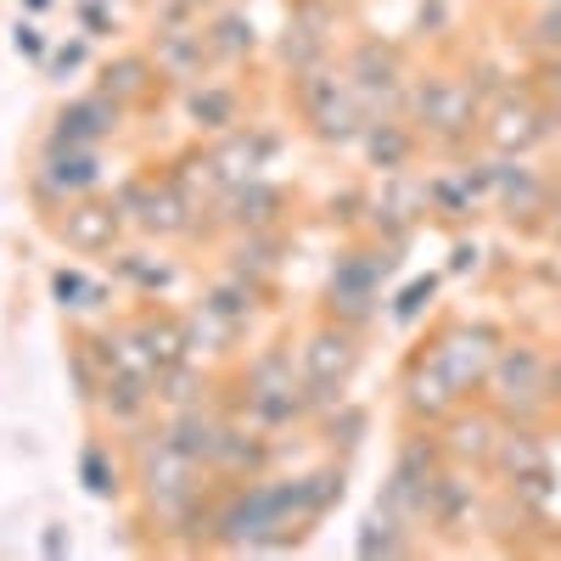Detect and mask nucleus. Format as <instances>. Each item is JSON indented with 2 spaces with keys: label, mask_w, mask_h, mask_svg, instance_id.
<instances>
[{
  "label": "nucleus",
  "mask_w": 561,
  "mask_h": 561,
  "mask_svg": "<svg viewBox=\"0 0 561 561\" xmlns=\"http://www.w3.org/2000/svg\"><path fill=\"white\" fill-rule=\"evenodd\" d=\"M18 51H23V57H39V51H45V39H39L34 23H18Z\"/></svg>",
  "instance_id": "43"
},
{
  "label": "nucleus",
  "mask_w": 561,
  "mask_h": 561,
  "mask_svg": "<svg viewBox=\"0 0 561 561\" xmlns=\"http://www.w3.org/2000/svg\"><path fill=\"white\" fill-rule=\"evenodd\" d=\"M169 180H174V192L192 203L197 214L214 203V197H225L230 185H225V174H219V163H214V152H185L174 169H169Z\"/></svg>",
  "instance_id": "24"
},
{
  "label": "nucleus",
  "mask_w": 561,
  "mask_h": 561,
  "mask_svg": "<svg viewBox=\"0 0 561 561\" xmlns=\"http://www.w3.org/2000/svg\"><path fill=\"white\" fill-rule=\"evenodd\" d=\"M404 118L415 124V135L438 140V147H460V140H472V129L483 124V102L466 79L433 73V79L404 84Z\"/></svg>",
  "instance_id": "1"
},
{
  "label": "nucleus",
  "mask_w": 561,
  "mask_h": 561,
  "mask_svg": "<svg viewBox=\"0 0 561 561\" xmlns=\"http://www.w3.org/2000/svg\"><path fill=\"white\" fill-rule=\"evenodd\" d=\"M51 293H57L62 309H96V304H102V287H90L79 270H57V275H51Z\"/></svg>",
  "instance_id": "37"
},
{
  "label": "nucleus",
  "mask_w": 561,
  "mask_h": 561,
  "mask_svg": "<svg viewBox=\"0 0 561 561\" xmlns=\"http://www.w3.org/2000/svg\"><path fill=\"white\" fill-rule=\"evenodd\" d=\"M79 472H84V489L96 494V500H113L118 494V466L107 460V449H84Z\"/></svg>",
  "instance_id": "38"
},
{
  "label": "nucleus",
  "mask_w": 561,
  "mask_h": 561,
  "mask_svg": "<svg viewBox=\"0 0 561 561\" xmlns=\"http://www.w3.org/2000/svg\"><path fill=\"white\" fill-rule=\"evenodd\" d=\"M214 472L219 478H259L264 466H270V444L259 438V433H248V427H219V444H214Z\"/></svg>",
  "instance_id": "20"
},
{
  "label": "nucleus",
  "mask_w": 561,
  "mask_h": 561,
  "mask_svg": "<svg viewBox=\"0 0 561 561\" xmlns=\"http://www.w3.org/2000/svg\"><path fill=\"white\" fill-rule=\"evenodd\" d=\"M135 332H140V343H147V354H152L158 370H169V365H180V359H192V332H185L180 314H140Z\"/></svg>",
  "instance_id": "25"
},
{
  "label": "nucleus",
  "mask_w": 561,
  "mask_h": 561,
  "mask_svg": "<svg viewBox=\"0 0 561 561\" xmlns=\"http://www.w3.org/2000/svg\"><path fill=\"white\" fill-rule=\"evenodd\" d=\"M466 517H472V483L444 466V472L427 483V523H438V528H460Z\"/></svg>",
  "instance_id": "29"
},
{
  "label": "nucleus",
  "mask_w": 561,
  "mask_h": 561,
  "mask_svg": "<svg viewBox=\"0 0 561 561\" xmlns=\"http://www.w3.org/2000/svg\"><path fill=\"white\" fill-rule=\"evenodd\" d=\"M528 45L550 62V57H561V7H545L539 18H534V28H528Z\"/></svg>",
  "instance_id": "39"
},
{
  "label": "nucleus",
  "mask_w": 561,
  "mask_h": 561,
  "mask_svg": "<svg viewBox=\"0 0 561 561\" xmlns=\"http://www.w3.org/2000/svg\"><path fill=\"white\" fill-rule=\"evenodd\" d=\"M152 393H158V399H163L169 410H192V404H203V377L192 370V359H180V365L158 370Z\"/></svg>",
  "instance_id": "34"
},
{
  "label": "nucleus",
  "mask_w": 561,
  "mask_h": 561,
  "mask_svg": "<svg viewBox=\"0 0 561 561\" xmlns=\"http://www.w3.org/2000/svg\"><path fill=\"white\" fill-rule=\"evenodd\" d=\"M124 118V102H113L107 90H96V96H79L57 113V129H51V147H96V140H107Z\"/></svg>",
  "instance_id": "12"
},
{
  "label": "nucleus",
  "mask_w": 561,
  "mask_h": 561,
  "mask_svg": "<svg viewBox=\"0 0 561 561\" xmlns=\"http://www.w3.org/2000/svg\"><path fill=\"white\" fill-rule=\"evenodd\" d=\"M483 135H489V147L500 158H528L545 135H556L550 129V102H539L523 84H511L505 96L483 113Z\"/></svg>",
  "instance_id": "9"
},
{
  "label": "nucleus",
  "mask_w": 561,
  "mask_h": 561,
  "mask_svg": "<svg viewBox=\"0 0 561 561\" xmlns=\"http://www.w3.org/2000/svg\"><path fill=\"white\" fill-rule=\"evenodd\" d=\"M219 427L225 421H214L203 404H192V410H174V421H169V444L180 449V455H192L197 466H208L214 460V444H219Z\"/></svg>",
  "instance_id": "28"
},
{
  "label": "nucleus",
  "mask_w": 561,
  "mask_h": 561,
  "mask_svg": "<svg viewBox=\"0 0 561 561\" xmlns=\"http://www.w3.org/2000/svg\"><path fill=\"white\" fill-rule=\"evenodd\" d=\"M96 180H102L96 147H51V152H45V163L34 169V197L68 208V203L84 197Z\"/></svg>",
  "instance_id": "11"
},
{
  "label": "nucleus",
  "mask_w": 561,
  "mask_h": 561,
  "mask_svg": "<svg viewBox=\"0 0 561 561\" xmlns=\"http://www.w3.org/2000/svg\"><path fill=\"white\" fill-rule=\"evenodd\" d=\"M377 214V230H388V242L399 248L404 242V230L427 214V180H393L388 192H382V203L370 208Z\"/></svg>",
  "instance_id": "22"
},
{
  "label": "nucleus",
  "mask_w": 561,
  "mask_h": 561,
  "mask_svg": "<svg viewBox=\"0 0 561 561\" xmlns=\"http://www.w3.org/2000/svg\"><path fill=\"white\" fill-rule=\"evenodd\" d=\"M348 84L365 107V118H388L393 107H404V51L388 39H359L348 57Z\"/></svg>",
  "instance_id": "8"
},
{
  "label": "nucleus",
  "mask_w": 561,
  "mask_h": 561,
  "mask_svg": "<svg viewBox=\"0 0 561 561\" xmlns=\"http://www.w3.org/2000/svg\"><path fill=\"white\" fill-rule=\"evenodd\" d=\"M275 264H280V237H275V230H242V242H237V259H230V270L264 287V280L275 275Z\"/></svg>",
  "instance_id": "32"
},
{
  "label": "nucleus",
  "mask_w": 561,
  "mask_h": 561,
  "mask_svg": "<svg viewBox=\"0 0 561 561\" xmlns=\"http://www.w3.org/2000/svg\"><path fill=\"white\" fill-rule=\"evenodd\" d=\"M415 124L410 118H365V129H359V152L370 158V169H382V174H404L410 169V158H415Z\"/></svg>",
  "instance_id": "16"
},
{
  "label": "nucleus",
  "mask_w": 561,
  "mask_h": 561,
  "mask_svg": "<svg viewBox=\"0 0 561 561\" xmlns=\"http://www.w3.org/2000/svg\"><path fill=\"white\" fill-rule=\"evenodd\" d=\"M449 270H478V248H466V242H460V248H455V264H449Z\"/></svg>",
  "instance_id": "45"
},
{
  "label": "nucleus",
  "mask_w": 561,
  "mask_h": 561,
  "mask_svg": "<svg viewBox=\"0 0 561 561\" xmlns=\"http://www.w3.org/2000/svg\"><path fill=\"white\" fill-rule=\"evenodd\" d=\"M550 393L561 399V365H550Z\"/></svg>",
  "instance_id": "48"
},
{
  "label": "nucleus",
  "mask_w": 561,
  "mask_h": 561,
  "mask_svg": "<svg viewBox=\"0 0 561 561\" xmlns=\"http://www.w3.org/2000/svg\"><path fill=\"white\" fill-rule=\"evenodd\" d=\"M152 79H158V62L152 57H140V51H129V57H118V62H107V73H102V90L113 102H140V96H152Z\"/></svg>",
  "instance_id": "31"
},
{
  "label": "nucleus",
  "mask_w": 561,
  "mask_h": 561,
  "mask_svg": "<svg viewBox=\"0 0 561 561\" xmlns=\"http://www.w3.org/2000/svg\"><path fill=\"white\" fill-rule=\"evenodd\" d=\"M489 399L505 421H534L539 410L556 404L550 393V359L534 348V343H500L494 354V370H489Z\"/></svg>",
  "instance_id": "2"
},
{
  "label": "nucleus",
  "mask_w": 561,
  "mask_h": 561,
  "mask_svg": "<svg viewBox=\"0 0 561 561\" xmlns=\"http://www.w3.org/2000/svg\"><path fill=\"white\" fill-rule=\"evenodd\" d=\"M79 62H84V45H79V39L57 51V68H79Z\"/></svg>",
  "instance_id": "44"
},
{
  "label": "nucleus",
  "mask_w": 561,
  "mask_h": 561,
  "mask_svg": "<svg viewBox=\"0 0 561 561\" xmlns=\"http://www.w3.org/2000/svg\"><path fill=\"white\" fill-rule=\"evenodd\" d=\"M325 433H332V444L354 449V444L365 438V410H348V404H337V415L325 421Z\"/></svg>",
  "instance_id": "42"
},
{
  "label": "nucleus",
  "mask_w": 561,
  "mask_h": 561,
  "mask_svg": "<svg viewBox=\"0 0 561 561\" xmlns=\"http://www.w3.org/2000/svg\"><path fill=\"white\" fill-rule=\"evenodd\" d=\"M483 197H494L489 163H466V169H449V174L427 180V208L444 214V219H472L483 208Z\"/></svg>",
  "instance_id": "13"
},
{
  "label": "nucleus",
  "mask_w": 561,
  "mask_h": 561,
  "mask_svg": "<svg viewBox=\"0 0 561 561\" xmlns=\"http://www.w3.org/2000/svg\"><path fill=\"white\" fill-rule=\"evenodd\" d=\"M185 113H192L197 129L208 135H225V129H237L242 124V102H237V90H225V84H192V96H185Z\"/></svg>",
  "instance_id": "27"
},
{
  "label": "nucleus",
  "mask_w": 561,
  "mask_h": 561,
  "mask_svg": "<svg viewBox=\"0 0 561 561\" xmlns=\"http://www.w3.org/2000/svg\"><path fill=\"white\" fill-rule=\"evenodd\" d=\"M404 534H399V517L388 505H377V517H365L359 528V556H404Z\"/></svg>",
  "instance_id": "35"
},
{
  "label": "nucleus",
  "mask_w": 561,
  "mask_h": 561,
  "mask_svg": "<svg viewBox=\"0 0 561 561\" xmlns=\"http://www.w3.org/2000/svg\"><path fill=\"white\" fill-rule=\"evenodd\" d=\"M270 152H275V135H264V129H225V140L214 147V163H219L225 185H242V180H259Z\"/></svg>",
  "instance_id": "19"
},
{
  "label": "nucleus",
  "mask_w": 561,
  "mask_h": 561,
  "mask_svg": "<svg viewBox=\"0 0 561 561\" xmlns=\"http://www.w3.org/2000/svg\"><path fill=\"white\" fill-rule=\"evenodd\" d=\"M152 62H158V79H169V84H197V79L208 73V62H214L208 34L185 28V23L158 28V51H152Z\"/></svg>",
  "instance_id": "15"
},
{
  "label": "nucleus",
  "mask_w": 561,
  "mask_h": 561,
  "mask_svg": "<svg viewBox=\"0 0 561 561\" xmlns=\"http://www.w3.org/2000/svg\"><path fill=\"white\" fill-rule=\"evenodd\" d=\"M494 466L511 478H528V472H550V449L539 444V433H528V421H511L494 444Z\"/></svg>",
  "instance_id": "23"
},
{
  "label": "nucleus",
  "mask_w": 561,
  "mask_h": 561,
  "mask_svg": "<svg viewBox=\"0 0 561 561\" xmlns=\"http://www.w3.org/2000/svg\"><path fill=\"white\" fill-rule=\"evenodd\" d=\"M102 410L113 415V421H124V427H129V421H140V415H147L152 404H158V393H152V382H140V377H124V370H107V377H102Z\"/></svg>",
  "instance_id": "30"
},
{
  "label": "nucleus",
  "mask_w": 561,
  "mask_h": 561,
  "mask_svg": "<svg viewBox=\"0 0 561 561\" xmlns=\"http://www.w3.org/2000/svg\"><path fill=\"white\" fill-rule=\"evenodd\" d=\"M511 494H517V505H528V511H545V505H550V494H556V478H550V472L511 478Z\"/></svg>",
  "instance_id": "40"
},
{
  "label": "nucleus",
  "mask_w": 561,
  "mask_h": 561,
  "mask_svg": "<svg viewBox=\"0 0 561 561\" xmlns=\"http://www.w3.org/2000/svg\"><path fill=\"white\" fill-rule=\"evenodd\" d=\"M28 7H34V12H45V7H51V0H28Z\"/></svg>",
  "instance_id": "49"
},
{
  "label": "nucleus",
  "mask_w": 561,
  "mask_h": 561,
  "mask_svg": "<svg viewBox=\"0 0 561 561\" xmlns=\"http://www.w3.org/2000/svg\"><path fill=\"white\" fill-rule=\"evenodd\" d=\"M118 275L129 280L135 293H169V280H174V270L163 259H147V253H124L118 259Z\"/></svg>",
  "instance_id": "36"
},
{
  "label": "nucleus",
  "mask_w": 561,
  "mask_h": 561,
  "mask_svg": "<svg viewBox=\"0 0 561 561\" xmlns=\"http://www.w3.org/2000/svg\"><path fill=\"white\" fill-rule=\"evenodd\" d=\"M57 237L73 253H113L124 237V214L118 203H68V219H57Z\"/></svg>",
  "instance_id": "14"
},
{
  "label": "nucleus",
  "mask_w": 561,
  "mask_h": 561,
  "mask_svg": "<svg viewBox=\"0 0 561 561\" xmlns=\"http://www.w3.org/2000/svg\"><path fill=\"white\" fill-rule=\"evenodd\" d=\"M314 7H332V12H348V7H354V0H314Z\"/></svg>",
  "instance_id": "47"
},
{
  "label": "nucleus",
  "mask_w": 561,
  "mask_h": 561,
  "mask_svg": "<svg viewBox=\"0 0 561 561\" xmlns=\"http://www.w3.org/2000/svg\"><path fill=\"white\" fill-rule=\"evenodd\" d=\"M494 444H500V421L483 415V410H455L449 415V427H444V449L455 460H472V466H489L494 460Z\"/></svg>",
  "instance_id": "21"
},
{
  "label": "nucleus",
  "mask_w": 561,
  "mask_h": 561,
  "mask_svg": "<svg viewBox=\"0 0 561 561\" xmlns=\"http://www.w3.org/2000/svg\"><path fill=\"white\" fill-rule=\"evenodd\" d=\"M539 7H561V0H539Z\"/></svg>",
  "instance_id": "50"
},
{
  "label": "nucleus",
  "mask_w": 561,
  "mask_h": 561,
  "mask_svg": "<svg viewBox=\"0 0 561 561\" xmlns=\"http://www.w3.org/2000/svg\"><path fill=\"white\" fill-rule=\"evenodd\" d=\"M494 354H500V332H494V325H444L438 343L427 348V359L444 370V382L460 393V404L489 382Z\"/></svg>",
  "instance_id": "7"
},
{
  "label": "nucleus",
  "mask_w": 561,
  "mask_h": 561,
  "mask_svg": "<svg viewBox=\"0 0 561 561\" xmlns=\"http://www.w3.org/2000/svg\"><path fill=\"white\" fill-rule=\"evenodd\" d=\"M404 410L415 415V421H427V427H438V421H449L455 410H460V393L444 382V370L421 354L415 365H410V377H404Z\"/></svg>",
  "instance_id": "17"
},
{
  "label": "nucleus",
  "mask_w": 561,
  "mask_h": 561,
  "mask_svg": "<svg viewBox=\"0 0 561 561\" xmlns=\"http://www.w3.org/2000/svg\"><path fill=\"white\" fill-rule=\"evenodd\" d=\"M203 34H208L214 62H242V57H253V45H259L253 18H248V12H237V7H219V12H214V23H208Z\"/></svg>",
  "instance_id": "26"
},
{
  "label": "nucleus",
  "mask_w": 561,
  "mask_h": 561,
  "mask_svg": "<svg viewBox=\"0 0 561 561\" xmlns=\"http://www.w3.org/2000/svg\"><path fill=\"white\" fill-rule=\"evenodd\" d=\"M298 113L309 118V129L325 140V147H359V129H365V107L354 96L348 73L332 68H309L298 73Z\"/></svg>",
  "instance_id": "3"
},
{
  "label": "nucleus",
  "mask_w": 561,
  "mask_h": 561,
  "mask_svg": "<svg viewBox=\"0 0 561 561\" xmlns=\"http://www.w3.org/2000/svg\"><path fill=\"white\" fill-rule=\"evenodd\" d=\"M433 293H438V275H421V280H410V287H404V298L393 304V320H415L421 309L433 304Z\"/></svg>",
  "instance_id": "41"
},
{
  "label": "nucleus",
  "mask_w": 561,
  "mask_h": 561,
  "mask_svg": "<svg viewBox=\"0 0 561 561\" xmlns=\"http://www.w3.org/2000/svg\"><path fill=\"white\" fill-rule=\"evenodd\" d=\"M393 242L388 248H354L332 264V287H325V304H332V314L343 325H365L370 314H377V298H382V280L393 275Z\"/></svg>",
  "instance_id": "6"
},
{
  "label": "nucleus",
  "mask_w": 561,
  "mask_h": 561,
  "mask_svg": "<svg viewBox=\"0 0 561 561\" xmlns=\"http://www.w3.org/2000/svg\"><path fill=\"white\" fill-rule=\"evenodd\" d=\"M185 332H192V348H203V354H230L248 325H242V320H230V314H219L214 304H203L192 320H185Z\"/></svg>",
  "instance_id": "33"
},
{
  "label": "nucleus",
  "mask_w": 561,
  "mask_h": 561,
  "mask_svg": "<svg viewBox=\"0 0 561 561\" xmlns=\"http://www.w3.org/2000/svg\"><path fill=\"white\" fill-rule=\"evenodd\" d=\"M489 174H494V203L505 208L511 225H539V214H550L556 185L539 169H528L523 158H494Z\"/></svg>",
  "instance_id": "10"
},
{
  "label": "nucleus",
  "mask_w": 561,
  "mask_h": 561,
  "mask_svg": "<svg viewBox=\"0 0 561 561\" xmlns=\"http://www.w3.org/2000/svg\"><path fill=\"white\" fill-rule=\"evenodd\" d=\"M219 203H225V219L237 230H275L280 208H287V192L270 180H242V185H230Z\"/></svg>",
  "instance_id": "18"
},
{
  "label": "nucleus",
  "mask_w": 561,
  "mask_h": 561,
  "mask_svg": "<svg viewBox=\"0 0 561 561\" xmlns=\"http://www.w3.org/2000/svg\"><path fill=\"white\" fill-rule=\"evenodd\" d=\"M354 365H359V337H354V325H320V332L304 343V393H309V410H337L343 404V388L354 377Z\"/></svg>",
  "instance_id": "5"
},
{
  "label": "nucleus",
  "mask_w": 561,
  "mask_h": 561,
  "mask_svg": "<svg viewBox=\"0 0 561 561\" xmlns=\"http://www.w3.org/2000/svg\"><path fill=\"white\" fill-rule=\"evenodd\" d=\"M197 12H219V7H230V0H192Z\"/></svg>",
  "instance_id": "46"
},
{
  "label": "nucleus",
  "mask_w": 561,
  "mask_h": 561,
  "mask_svg": "<svg viewBox=\"0 0 561 561\" xmlns=\"http://www.w3.org/2000/svg\"><path fill=\"white\" fill-rule=\"evenodd\" d=\"M248 415L259 427H293L309 415V393H304V370H293L287 348H264L248 365Z\"/></svg>",
  "instance_id": "4"
}]
</instances>
